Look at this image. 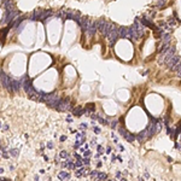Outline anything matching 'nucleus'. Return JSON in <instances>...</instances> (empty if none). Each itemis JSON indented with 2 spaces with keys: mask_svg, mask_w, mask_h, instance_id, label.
Instances as JSON below:
<instances>
[{
  "mask_svg": "<svg viewBox=\"0 0 181 181\" xmlns=\"http://www.w3.org/2000/svg\"><path fill=\"white\" fill-rule=\"evenodd\" d=\"M18 15H20V12H18V10L16 9H12V10H5V13L3 16V20H1V24H10L16 17H18Z\"/></svg>",
  "mask_w": 181,
  "mask_h": 181,
  "instance_id": "1",
  "label": "nucleus"
},
{
  "mask_svg": "<svg viewBox=\"0 0 181 181\" xmlns=\"http://www.w3.org/2000/svg\"><path fill=\"white\" fill-rule=\"evenodd\" d=\"M56 110L57 111H70L72 110V105L69 100V98H65V99H62L59 105L56 107Z\"/></svg>",
  "mask_w": 181,
  "mask_h": 181,
  "instance_id": "2",
  "label": "nucleus"
},
{
  "mask_svg": "<svg viewBox=\"0 0 181 181\" xmlns=\"http://www.w3.org/2000/svg\"><path fill=\"white\" fill-rule=\"evenodd\" d=\"M1 85H3V87H4L5 89H7V90H9L10 93H12V92H13V89H12V80H11V77H10L7 74H5V72H3Z\"/></svg>",
  "mask_w": 181,
  "mask_h": 181,
  "instance_id": "3",
  "label": "nucleus"
},
{
  "mask_svg": "<svg viewBox=\"0 0 181 181\" xmlns=\"http://www.w3.org/2000/svg\"><path fill=\"white\" fill-rule=\"evenodd\" d=\"M120 38V35H118V28L114 24V27H112V29H111V31H110V34L107 35V40H109V42H110V45L112 46L115 42H116V40Z\"/></svg>",
  "mask_w": 181,
  "mask_h": 181,
  "instance_id": "4",
  "label": "nucleus"
},
{
  "mask_svg": "<svg viewBox=\"0 0 181 181\" xmlns=\"http://www.w3.org/2000/svg\"><path fill=\"white\" fill-rule=\"evenodd\" d=\"M12 27H13V25H12V23H10V24H7V27H5V28H3V29H0V44H1V46L5 44L6 35H7L9 30H10Z\"/></svg>",
  "mask_w": 181,
  "mask_h": 181,
  "instance_id": "5",
  "label": "nucleus"
},
{
  "mask_svg": "<svg viewBox=\"0 0 181 181\" xmlns=\"http://www.w3.org/2000/svg\"><path fill=\"white\" fill-rule=\"evenodd\" d=\"M179 62H180V57L177 56V54H174V56H173L170 59H168V60L166 62V64H167V68L171 70V69H173V68H174Z\"/></svg>",
  "mask_w": 181,
  "mask_h": 181,
  "instance_id": "6",
  "label": "nucleus"
},
{
  "mask_svg": "<svg viewBox=\"0 0 181 181\" xmlns=\"http://www.w3.org/2000/svg\"><path fill=\"white\" fill-rule=\"evenodd\" d=\"M147 134H149V138H151L152 135H155L156 133H157V126H156V123H150L149 124V127H147Z\"/></svg>",
  "mask_w": 181,
  "mask_h": 181,
  "instance_id": "7",
  "label": "nucleus"
},
{
  "mask_svg": "<svg viewBox=\"0 0 181 181\" xmlns=\"http://www.w3.org/2000/svg\"><path fill=\"white\" fill-rule=\"evenodd\" d=\"M72 115H74V116H76V117H79V116H82L83 114H87L88 111L86 110V109H85V110H83V109L82 107H80V106H77V107H74V109H72Z\"/></svg>",
  "mask_w": 181,
  "mask_h": 181,
  "instance_id": "8",
  "label": "nucleus"
},
{
  "mask_svg": "<svg viewBox=\"0 0 181 181\" xmlns=\"http://www.w3.org/2000/svg\"><path fill=\"white\" fill-rule=\"evenodd\" d=\"M21 86H22V82L21 80H12V89L15 93H18L21 90Z\"/></svg>",
  "mask_w": 181,
  "mask_h": 181,
  "instance_id": "9",
  "label": "nucleus"
},
{
  "mask_svg": "<svg viewBox=\"0 0 181 181\" xmlns=\"http://www.w3.org/2000/svg\"><path fill=\"white\" fill-rule=\"evenodd\" d=\"M3 6H4V9H5V10H12V9H16L12 0H3Z\"/></svg>",
  "mask_w": 181,
  "mask_h": 181,
  "instance_id": "10",
  "label": "nucleus"
},
{
  "mask_svg": "<svg viewBox=\"0 0 181 181\" xmlns=\"http://www.w3.org/2000/svg\"><path fill=\"white\" fill-rule=\"evenodd\" d=\"M112 27H114V24L111 23V22H107V24H106V27H105V29L101 31V34L105 36V38H107V35L110 34V31H111V29H112Z\"/></svg>",
  "mask_w": 181,
  "mask_h": 181,
  "instance_id": "11",
  "label": "nucleus"
},
{
  "mask_svg": "<svg viewBox=\"0 0 181 181\" xmlns=\"http://www.w3.org/2000/svg\"><path fill=\"white\" fill-rule=\"evenodd\" d=\"M169 47H170V42H161L159 46H158V52H159V53L166 52Z\"/></svg>",
  "mask_w": 181,
  "mask_h": 181,
  "instance_id": "12",
  "label": "nucleus"
},
{
  "mask_svg": "<svg viewBox=\"0 0 181 181\" xmlns=\"http://www.w3.org/2000/svg\"><path fill=\"white\" fill-rule=\"evenodd\" d=\"M118 35L120 38H127V35H128V28L127 27H120L118 28Z\"/></svg>",
  "mask_w": 181,
  "mask_h": 181,
  "instance_id": "13",
  "label": "nucleus"
},
{
  "mask_svg": "<svg viewBox=\"0 0 181 181\" xmlns=\"http://www.w3.org/2000/svg\"><path fill=\"white\" fill-rule=\"evenodd\" d=\"M159 38H161L162 42H170V40H171V35H170L169 33H163V34L159 35Z\"/></svg>",
  "mask_w": 181,
  "mask_h": 181,
  "instance_id": "14",
  "label": "nucleus"
},
{
  "mask_svg": "<svg viewBox=\"0 0 181 181\" xmlns=\"http://www.w3.org/2000/svg\"><path fill=\"white\" fill-rule=\"evenodd\" d=\"M58 179L59 180H69L70 179V174L68 171H65V170H62V171L58 173Z\"/></svg>",
  "mask_w": 181,
  "mask_h": 181,
  "instance_id": "15",
  "label": "nucleus"
},
{
  "mask_svg": "<svg viewBox=\"0 0 181 181\" xmlns=\"http://www.w3.org/2000/svg\"><path fill=\"white\" fill-rule=\"evenodd\" d=\"M123 138H124L127 141H128V142H133V141L135 140V136H134L133 134H131L129 132H127V133H126V135H124Z\"/></svg>",
  "mask_w": 181,
  "mask_h": 181,
  "instance_id": "16",
  "label": "nucleus"
},
{
  "mask_svg": "<svg viewBox=\"0 0 181 181\" xmlns=\"http://www.w3.org/2000/svg\"><path fill=\"white\" fill-rule=\"evenodd\" d=\"M158 64H166V53L164 52H162L159 53V56H158Z\"/></svg>",
  "mask_w": 181,
  "mask_h": 181,
  "instance_id": "17",
  "label": "nucleus"
},
{
  "mask_svg": "<svg viewBox=\"0 0 181 181\" xmlns=\"http://www.w3.org/2000/svg\"><path fill=\"white\" fill-rule=\"evenodd\" d=\"M167 24L171 28V27H175L176 25V22H175V17H170L169 20H168V22H167Z\"/></svg>",
  "mask_w": 181,
  "mask_h": 181,
  "instance_id": "18",
  "label": "nucleus"
},
{
  "mask_svg": "<svg viewBox=\"0 0 181 181\" xmlns=\"http://www.w3.org/2000/svg\"><path fill=\"white\" fill-rule=\"evenodd\" d=\"M105 179H107V175H106L105 173H100V171H98L97 180H105Z\"/></svg>",
  "mask_w": 181,
  "mask_h": 181,
  "instance_id": "19",
  "label": "nucleus"
},
{
  "mask_svg": "<svg viewBox=\"0 0 181 181\" xmlns=\"http://www.w3.org/2000/svg\"><path fill=\"white\" fill-rule=\"evenodd\" d=\"M94 109H96L94 104H89V105L86 106V110H87L88 112H94Z\"/></svg>",
  "mask_w": 181,
  "mask_h": 181,
  "instance_id": "20",
  "label": "nucleus"
},
{
  "mask_svg": "<svg viewBox=\"0 0 181 181\" xmlns=\"http://www.w3.org/2000/svg\"><path fill=\"white\" fill-rule=\"evenodd\" d=\"M100 124H109V122H107V120H105V118H101L100 116H98V120H97Z\"/></svg>",
  "mask_w": 181,
  "mask_h": 181,
  "instance_id": "21",
  "label": "nucleus"
},
{
  "mask_svg": "<svg viewBox=\"0 0 181 181\" xmlns=\"http://www.w3.org/2000/svg\"><path fill=\"white\" fill-rule=\"evenodd\" d=\"M117 123H118V121H117V120H112V121L110 122V126H111V128L116 129V128H117Z\"/></svg>",
  "mask_w": 181,
  "mask_h": 181,
  "instance_id": "22",
  "label": "nucleus"
},
{
  "mask_svg": "<svg viewBox=\"0 0 181 181\" xmlns=\"http://www.w3.org/2000/svg\"><path fill=\"white\" fill-rule=\"evenodd\" d=\"M89 175H90V177L92 179H96L97 180V176H98V170H92L89 173Z\"/></svg>",
  "mask_w": 181,
  "mask_h": 181,
  "instance_id": "23",
  "label": "nucleus"
},
{
  "mask_svg": "<svg viewBox=\"0 0 181 181\" xmlns=\"http://www.w3.org/2000/svg\"><path fill=\"white\" fill-rule=\"evenodd\" d=\"M115 177H116V179H120V180H126V179L122 176V173H121V171H116V173H115Z\"/></svg>",
  "mask_w": 181,
  "mask_h": 181,
  "instance_id": "24",
  "label": "nucleus"
},
{
  "mask_svg": "<svg viewBox=\"0 0 181 181\" xmlns=\"http://www.w3.org/2000/svg\"><path fill=\"white\" fill-rule=\"evenodd\" d=\"M179 69H181V62H179V63H177V64H176V65H175L173 69H171V71H177Z\"/></svg>",
  "mask_w": 181,
  "mask_h": 181,
  "instance_id": "25",
  "label": "nucleus"
},
{
  "mask_svg": "<svg viewBox=\"0 0 181 181\" xmlns=\"http://www.w3.org/2000/svg\"><path fill=\"white\" fill-rule=\"evenodd\" d=\"M60 157H62V158H69V153H68L66 151H62V152H60Z\"/></svg>",
  "mask_w": 181,
  "mask_h": 181,
  "instance_id": "26",
  "label": "nucleus"
},
{
  "mask_svg": "<svg viewBox=\"0 0 181 181\" xmlns=\"http://www.w3.org/2000/svg\"><path fill=\"white\" fill-rule=\"evenodd\" d=\"M10 153H11L13 157H16V156H18V150H16V149H12V150L10 151Z\"/></svg>",
  "mask_w": 181,
  "mask_h": 181,
  "instance_id": "27",
  "label": "nucleus"
},
{
  "mask_svg": "<svg viewBox=\"0 0 181 181\" xmlns=\"http://www.w3.org/2000/svg\"><path fill=\"white\" fill-rule=\"evenodd\" d=\"M82 164H83V162H82V161H76V162H75V168H77V167H82Z\"/></svg>",
  "mask_w": 181,
  "mask_h": 181,
  "instance_id": "28",
  "label": "nucleus"
},
{
  "mask_svg": "<svg viewBox=\"0 0 181 181\" xmlns=\"http://www.w3.org/2000/svg\"><path fill=\"white\" fill-rule=\"evenodd\" d=\"M163 123H164L166 126L169 124V118H168V116H164V117H163Z\"/></svg>",
  "mask_w": 181,
  "mask_h": 181,
  "instance_id": "29",
  "label": "nucleus"
},
{
  "mask_svg": "<svg viewBox=\"0 0 181 181\" xmlns=\"http://www.w3.org/2000/svg\"><path fill=\"white\" fill-rule=\"evenodd\" d=\"M82 162H83V164H87V166L90 163V161H89V158H88V157H85V158L82 159Z\"/></svg>",
  "mask_w": 181,
  "mask_h": 181,
  "instance_id": "30",
  "label": "nucleus"
},
{
  "mask_svg": "<svg viewBox=\"0 0 181 181\" xmlns=\"http://www.w3.org/2000/svg\"><path fill=\"white\" fill-rule=\"evenodd\" d=\"M88 156H90V151H89V150L83 151V157H88Z\"/></svg>",
  "mask_w": 181,
  "mask_h": 181,
  "instance_id": "31",
  "label": "nucleus"
},
{
  "mask_svg": "<svg viewBox=\"0 0 181 181\" xmlns=\"http://www.w3.org/2000/svg\"><path fill=\"white\" fill-rule=\"evenodd\" d=\"M111 136H112V139H114V141H115L116 144H118V139H117V136H116V135H115L114 133L111 134Z\"/></svg>",
  "mask_w": 181,
  "mask_h": 181,
  "instance_id": "32",
  "label": "nucleus"
},
{
  "mask_svg": "<svg viewBox=\"0 0 181 181\" xmlns=\"http://www.w3.org/2000/svg\"><path fill=\"white\" fill-rule=\"evenodd\" d=\"M94 133H96V134H99V133H100V128H99V127H97V126L94 127Z\"/></svg>",
  "mask_w": 181,
  "mask_h": 181,
  "instance_id": "33",
  "label": "nucleus"
},
{
  "mask_svg": "<svg viewBox=\"0 0 181 181\" xmlns=\"http://www.w3.org/2000/svg\"><path fill=\"white\" fill-rule=\"evenodd\" d=\"M90 117H92V120H94V121L98 120V115H96V114H92V115H90Z\"/></svg>",
  "mask_w": 181,
  "mask_h": 181,
  "instance_id": "34",
  "label": "nucleus"
},
{
  "mask_svg": "<svg viewBox=\"0 0 181 181\" xmlns=\"http://www.w3.org/2000/svg\"><path fill=\"white\" fill-rule=\"evenodd\" d=\"M117 145H118V149L121 150V152H123V151H124V147L122 146V145H120V144H117Z\"/></svg>",
  "mask_w": 181,
  "mask_h": 181,
  "instance_id": "35",
  "label": "nucleus"
},
{
  "mask_svg": "<svg viewBox=\"0 0 181 181\" xmlns=\"http://www.w3.org/2000/svg\"><path fill=\"white\" fill-rule=\"evenodd\" d=\"M47 147H48V149H52V147H53V144H52V142H47Z\"/></svg>",
  "mask_w": 181,
  "mask_h": 181,
  "instance_id": "36",
  "label": "nucleus"
},
{
  "mask_svg": "<svg viewBox=\"0 0 181 181\" xmlns=\"http://www.w3.org/2000/svg\"><path fill=\"white\" fill-rule=\"evenodd\" d=\"M106 153H111V147H110V146L106 149Z\"/></svg>",
  "mask_w": 181,
  "mask_h": 181,
  "instance_id": "37",
  "label": "nucleus"
},
{
  "mask_svg": "<svg viewBox=\"0 0 181 181\" xmlns=\"http://www.w3.org/2000/svg\"><path fill=\"white\" fill-rule=\"evenodd\" d=\"M176 72H177V76H179V77H181V69H179Z\"/></svg>",
  "mask_w": 181,
  "mask_h": 181,
  "instance_id": "38",
  "label": "nucleus"
},
{
  "mask_svg": "<svg viewBox=\"0 0 181 181\" xmlns=\"http://www.w3.org/2000/svg\"><path fill=\"white\" fill-rule=\"evenodd\" d=\"M101 166H103V163H101L100 161H99V162H97V167H101Z\"/></svg>",
  "mask_w": 181,
  "mask_h": 181,
  "instance_id": "39",
  "label": "nucleus"
},
{
  "mask_svg": "<svg viewBox=\"0 0 181 181\" xmlns=\"http://www.w3.org/2000/svg\"><path fill=\"white\" fill-rule=\"evenodd\" d=\"M65 139H66V138H65V136H64V135H62V136H60V141H64V140H65Z\"/></svg>",
  "mask_w": 181,
  "mask_h": 181,
  "instance_id": "40",
  "label": "nucleus"
},
{
  "mask_svg": "<svg viewBox=\"0 0 181 181\" xmlns=\"http://www.w3.org/2000/svg\"><path fill=\"white\" fill-rule=\"evenodd\" d=\"M3 173H4V169H3V168H0V174H3Z\"/></svg>",
  "mask_w": 181,
  "mask_h": 181,
  "instance_id": "41",
  "label": "nucleus"
},
{
  "mask_svg": "<svg viewBox=\"0 0 181 181\" xmlns=\"http://www.w3.org/2000/svg\"><path fill=\"white\" fill-rule=\"evenodd\" d=\"M179 142H181V134H180V138H179Z\"/></svg>",
  "mask_w": 181,
  "mask_h": 181,
  "instance_id": "42",
  "label": "nucleus"
}]
</instances>
